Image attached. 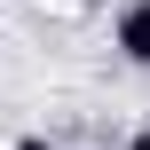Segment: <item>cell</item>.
<instances>
[{
  "label": "cell",
  "mask_w": 150,
  "mask_h": 150,
  "mask_svg": "<svg viewBox=\"0 0 150 150\" xmlns=\"http://www.w3.org/2000/svg\"><path fill=\"white\" fill-rule=\"evenodd\" d=\"M111 47H119V63L150 71V0H127V8L111 16Z\"/></svg>",
  "instance_id": "cell-1"
},
{
  "label": "cell",
  "mask_w": 150,
  "mask_h": 150,
  "mask_svg": "<svg viewBox=\"0 0 150 150\" xmlns=\"http://www.w3.org/2000/svg\"><path fill=\"white\" fill-rule=\"evenodd\" d=\"M16 150H55V142H47V134H16Z\"/></svg>",
  "instance_id": "cell-2"
},
{
  "label": "cell",
  "mask_w": 150,
  "mask_h": 150,
  "mask_svg": "<svg viewBox=\"0 0 150 150\" xmlns=\"http://www.w3.org/2000/svg\"><path fill=\"white\" fill-rule=\"evenodd\" d=\"M127 150H150V127H134V134H127Z\"/></svg>",
  "instance_id": "cell-3"
}]
</instances>
